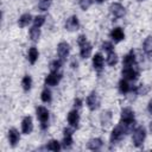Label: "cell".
I'll list each match as a JSON object with an SVG mask.
<instances>
[{
  "label": "cell",
  "mask_w": 152,
  "mask_h": 152,
  "mask_svg": "<svg viewBox=\"0 0 152 152\" xmlns=\"http://www.w3.org/2000/svg\"><path fill=\"white\" fill-rule=\"evenodd\" d=\"M36 112H37V118L42 124V128L45 129L46 126H48V121H49V112H48V109L45 107L39 106V107H37Z\"/></svg>",
  "instance_id": "4"
},
{
  "label": "cell",
  "mask_w": 152,
  "mask_h": 152,
  "mask_svg": "<svg viewBox=\"0 0 152 152\" xmlns=\"http://www.w3.org/2000/svg\"><path fill=\"white\" fill-rule=\"evenodd\" d=\"M28 61H30V63L31 64H34L36 63V61L38 59V50L36 49V48H31L30 50H28Z\"/></svg>",
  "instance_id": "23"
},
{
  "label": "cell",
  "mask_w": 152,
  "mask_h": 152,
  "mask_svg": "<svg viewBox=\"0 0 152 152\" xmlns=\"http://www.w3.org/2000/svg\"><path fill=\"white\" fill-rule=\"evenodd\" d=\"M125 133H126V132H125V129H124V127H122L121 125L116 126V127L112 131V134H110V142H112V144H115V142L120 141Z\"/></svg>",
  "instance_id": "5"
},
{
  "label": "cell",
  "mask_w": 152,
  "mask_h": 152,
  "mask_svg": "<svg viewBox=\"0 0 152 152\" xmlns=\"http://www.w3.org/2000/svg\"><path fill=\"white\" fill-rule=\"evenodd\" d=\"M78 26H80V23H78V19H77L76 15L70 17V18L66 19V21H65V28H66L68 31H75V30L78 28Z\"/></svg>",
  "instance_id": "12"
},
{
  "label": "cell",
  "mask_w": 152,
  "mask_h": 152,
  "mask_svg": "<svg viewBox=\"0 0 152 152\" xmlns=\"http://www.w3.org/2000/svg\"><path fill=\"white\" fill-rule=\"evenodd\" d=\"M94 2V0H80L78 1V4H80V7L82 8V10H88L90 6H91V4Z\"/></svg>",
  "instance_id": "31"
},
{
  "label": "cell",
  "mask_w": 152,
  "mask_h": 152,
  "mask_svg": "<svg viewBox=\"0 0 152 152\" xmlns=\"http://www.w3.org/2000/svg\"><path fill=\"white\" fill-rule=\"evenodd\" d=\"M109 10H110L112 14H113L115 18H121V17L125 15V7H124L121 4H119V2H113V4L110 5Z\"/></svg>",
  "instance_id": "8"
},
{
  "label": "cell",
  "mask_w": 152,
  "mask_h": 152,
  "mask_svg": "<svg viewBox=\"0 0 152 152\" xmlns=\"http://www.w3.org/2000/svg\"><path fill=\"white\" fill-rule=\"evenodd\" d=\"M21 86H23V88H24L25 91L30 90V89H31V86H32V80H31V77L27 76V75L24 76V77H23V81H21Z\"/></svg>",
  "instance_id": "25"
},
{
  "label": "cell",
  "mask_w": 152,
  "mask_h": 152,
  "mask_svg": "<svg viewBox=\"0 0 152 152\" xmlns=\"http://www.w3.org/2000/svg\"><path fill=\"white\" fill-rule=\"evenodd\" d=\"M72 144V131L70 128L64 129V138H63V147L69 148Z\"/></svg>",
  "instance_id": "13"
},
{
  "label": "cell",
  "mask_w": 152,
  "mask_h": 152,
  "mask_svg": "<svg viewBox=\"0 0 152 152\" xmlns=\"http://www.w3.org/2000/svg\"><path fill=\"white\" fill-rule=\"evenodd\" d=\"M102 147V140L100 138H95V139H91L89 142H88V148L91 150V151H97Z\"/></svg>",
  "instance_id": "19"
},
{
  "label": "cell",
  "mask_w": 152,
  "mask_h": 152,
  "mask_svg": "<svg viewBox=\"0 0 152 152\" xmlns=\"http://www.w3.org/2000/svg\"><path fill=\"white\" fill-rule=\"evenodd\" d=\"M119 90H120V93H122V94H127L129 90H132V88L129 87V84L127 83V80H121L120 82H119Z\"/></svg>",
  "instance_id": "22"
},
{
  "label": "cell",
  "mask_w": 152,
  "mask_h": 152,
  "mask_svg": "<svg viewBox=\"0 0 152 152\" xmlns=\"http://www.w3.org/2000/svg\"><path fill=\"white\" fill-rule=\"evenodd\" d=\"M99 104H100V101H99V97L96 95L95 91L90 93V95H88L87 97V106L90 110H95L99 108Z\"/></svg>",
  "instance_id": "7"
},
{
  "label": "cell",
  "mask_w": 152,
  "mask_h": 152,
  "mask_svg": "<svg viewBox=\"0 0 152 152\" xmlns=\"http://www.w3.org/2000/svg\"><path fill=\"white\" fill-rule=\"evenodd\" d=\"M93 66L97 71L102 70V68H103V57L100 53H95V56L93 57Z\"/></svg>",
  "instance_id": "17"
},
{
  "label": "cell",
  "mask_w": 152,
  "mask_h": 152,
  "mask_svg": "<svg viewBox=\"0 0 152 152\" xmlns=\"http://www.w3.org/2000/svg\"><path fill=\"white\" fill-rule=\"evenodd\" d=\"M30 21H31V15H30L28 13H25V14H23V15L19 18L18 24H19L20 27H25L26 25L30 24Z\"/></svg>",
  "instance_id": "24"
},
{
  "label": "cell",
  "mask_w": 152,
  "mask_h": 152,
  "mask_svg": "<svg viewBox=\"0 0 152 152\" xmlns=\"http://www.w3.org/2000/svg\"><path fill=\"white\" fill-rule=\"evenodd\" d=\"M122 76L125 80H129V81H134L138 78L139 72L134 69V66H126L122 69Z\"/></svg>",
  "instance_id": "6"
},
{
  "label": "cell",
  "mask_w": 152,
  "mask_h": 152,
  "mask_svg": "<svg viewBox=\"0 0 152 152\" xmlns=\"http://www.w3.org/2000/svg\"><path fill=\"white\" fill-rule=\"evenodd\" d=\"M147 109H148V112H150V113H152V100L150 101V103H148V107H147Z\"/></svg>",
  "instance_id": "36"
},
{
  "label": "cell",
  "mask_w": 152,
  "mask_h": 152,
  "mask_svg": "<svg viewBox=\"0 0 152 152\" xmlns=\"http://www.w3.org/2000/svg\"><path fill=\"white\" fill-rule=\"evenodd\" d=\"M150 129H151V132H152V122L150 124Z\"/></svg>",
  "instance_id": "38"
},
{
  "label": "cell",
  "mask_w": 152,
  "mask_h": 152,
  "mask_svg": "<svg viewBox=\"0 0 152 152\" xmlns=\"http://www.w3.org/2000/svg\"><path fill=\"white\" fill-rule=\"evenodd\" d=\"M42 101L43 102H50L51 101V91L46 88V89H44L43 91H42Z\"/></svg>",
  "instance_id": "30"
},
{
  "label": "cell",
  "mask_w": 152,
  "mask_h": 152,
  "mask_svg": "<svg viewBox=\"0 0 152 152\" xmlns=\"http://www.w3.org/2000/svg\"><path fill=\"white\" fill-rule=\"evenodd\" d=\"M39 36H40V30H39V27L33 26V27L30 30V37H31V39H32L33 42H36V40H38Z\"/></svg>",
  "instance_id": "27"
},
{
  "label": "cell",
  "mask_w": 152,
  "mask_h": 152,
  "mask_svg": "<svg viewBox=\"0 0 152 152\" xmlns=\"http://www.w3.org/2000/svg\"><path fill=\"white\" fill-rule=\"evenodd\" d=\"M61 61H53V62H51V64H50V70L51 71H58L59 70V68H61Z\"/></svg>",
  "instance_id": "33"
},
{
  "label": "cell",
  "mask_w": 152,
  "mask_h": 152,
  "mask_svg": "<svg viewBox=\"0 0 152 152\" xmlns=\"http://www.w3.org/2000/svg\"><path fill=\"white\" fill-rule=\"evenodd\" d=\"M8 139H10V142L12 146H15L17 142L19 141L20 139V135H19V132L15 129V128H11L8 131Z\"/></svg>",
  "instance_id": "18"
},
{
  "label": "cell",
  "mask_w": 152,
  "mask_h": 152,
  "mask_svg": "<svg viewBox=\"0 0 152 152\" xmlns=\"http://www.w3.org/2000/svg\"><path fill=\"white\" fill-rule=\"evenodd\" d=\"M144 51L148 56L152 55V36H148L144 42Z\"/></svg>",
  "instance_id": "21"
},
{
  "label": "cell",
  "mask_w": 152,
  "mask_h": 152,
  "mask_svg": "<svg viewBox=\"0 0 152 152\" xmlns=\"http://www.w3.org/2000/svg\"><path fill=\"white\" fill-rule=\"evenodd\" d=\"M95 1H96V2H99V4H101V2H103L104 0H95Z\"/></svg>",
  "instance_id": "37"
},
{
  "label": "cell",
  "mask_w": 152,
  "mask_h": 152,
  "mask_svg": "<svg viewBox=\"0 0 152 152\" xmlns=\"http://www.w3.org/2000/svg\"><path fill=\"white\" fill-rule=\"evenodd\" d=\"M74 103H75V107H77V108H78V107H81V103H82V101H81L80 99H76Z\"/></svg>",
  "instance_id": "35"
},
{
  "label": "cell",
  "mask_w": 152,
  "mask_h": 152,
  "mask_svg": "<svg viewBox=\"0 0 152 152\" xmlns=\"http://www.w3.org/2000/svg\"><path fill=\"white\" fill-rule=\"evenodd\" d=\"M44 21H45V17H43V15H38V17H36L34 18V26H37V27H40L43 24H44Z\"/></svg>",
  "instance_id": "32"
},
{
  "label": "cell",
  "mask_w": 152,
  "mask_h": 152,
  "mask_svg": "<svg viewBox=\"0 0 152 152\" xmlns=\"http://www.w3.org/2000/svg\"><path fill=\"white\" fill-rule=\"evenodd\" d=\"M112 122V114L110 112H103L101 114V124L103 127L109 126V124Z\"/></svg>",
  "instance_id": "20"
},
{
  "label": "cell",
  "mask_w": 152,
  "mask_h": 152,
  "mask_svg": "<svg viewBox=\"0 0 152 152\" xmlns=\"http://www.w3.org/2000/svg\"><path fill=\"white\" fill-rule=\"evenodd\" d=\"M145 137H146V132H145V128L144 127H137L133 132V144L137 146V147H140L145 140Z\"/></svg>",
  "instance_id": "3"
},
{
  "label": "cell",
  "mask_w": 152,
  "mask_h": 152,
  "mask_svg": "<svg viewBox=\"0 0 152 152\" xmlns=\"http://www.w3.org/2000/svg\"><path fill=\"white\" fill-rule=\"evenodd\" d=\"M122 64H124V68H126V66H133L135 64V56H134V52L133 51H129L124 57Z\"/></svg>",
  "instance_id": "16"
},
{
  "label": "cell",
  "mask_w": 152,
  "mask_h": 152,
  "mask_svg": "<svg viewBox=\"0 0 152 152\" xmlns=\"http://www.w3.org/2000/svg\"><path fill=\"white\" fill-rule=\"evenodd\" d=\"M46 148L50 150V151H55V152H58L61 150V145L57 140H50L49 144L46 145Z\"/></svg>",
  "instance_id": "26"
},
{
  "label": "cell",
  "mask_w": 152,
  "mask_h": 152,
  "mask_svg": "<svg viewBox=\"0 0 152 152\" xmlns=\"http://www.w3.org/2000/svg\"><path fill=\"white\" fill-rule=\"evenodd\" d=\"M51 2H52V0H39L38 8H39L40 11H46V10L51 6Z\"/></svg>",
  "instance_id": "29"
},
{
  "label": "cell",
  "mask_w": 152,
  "mask_h": 152,
  "mask_svg": "<svg viewBox=\"0 0 152 152\" xmlns=\"http://www.w3.org/2000/svg\"><path fill=\"white\" fill-rule=\"evenodd\" d=\"M135 124V120H134V113L131 108H124L121 110V126L124 127L125 132H129L132 131L133 126Z\"/></svg>",
  "instance_id": "1"
},
{
  "label": "cell",
  "mask_w": 152,
  "mask_h": 152,
  "mask_svg": "<svg viewBox=\"0 0 152 152\" xmlns=\"http://www.w3.org/2000/svg\"><path fill=\"white\" fill-rule=\"evenodd\" d=\"M68 122L72 126V127H76L78 126V122H80V115L77 113V110H71L69 114H68Z\"/></svg>",
  "instance_id": "15"
},
{
  "label": "cell",
  "mask_w": 152,
  "mask_h": 152,
  "mask_svg": "<svg viewBox=\"0 0 152 152\" xmlns=\"http://www.w3.org/2000/svg\"><path fill=\"white\" fill-rule=\"evenodd\" d=\"M118 62V56L114 51H110L108 52V56H107V63L108 65H115Z\"/></svg>",
  "instance_id": "28"
},
{
  "label": "cell",
  "mask_w": 152,
  "mask_h": 152,
  "mask_svg": "<svg viewBox=\"0 0 152 152\" xmlns=\"http://www.w3.org/2000/svg\"><path fill=\"white\" fill-rule=\"evenodd\" d=\"M57 53H58V56L62 61L65 59L68 53H69V44L65 43V42H61L57 46Z\"/></svg>",
  "instance_id": "10"
},
{
  "label": "cell",
  "mask_w": 152,
  "mask_h": 152,
  "mask_svg": "<svg viewBox=\"0 0 152 152\" xmlns=\"http://www.w3.org/2000/svg\"><path fill=\"white\" fill-rule=\"evenodd\" d=\"M78 45H80V55L82 58H88L91 53V45L88 43L87 38L84 36H80L78 40H77Z\"/></svg>",
  "instance_id": "2"
},
{
  "label": "cell",
  "mask_w": 152,
  "mask_h": 152,
  "mask_svg": "<svg viewBox=\"0 0 152 152\" xmlns=\"http://www.w3.org/2000/svg\"><path fill=\"white\" fill-rule=\"evenodd\" d=\"M102 49H103L104 51H107V52H110V51L114 50L113 44H112L110 42H103V44H102Z\"/></svg>",
  "instance_id": "34"
},
{
  "label": "cell",
  "mask_w": 152,
  "mask_h": 152,
  "mask_svg": "<svg viewBox=\"0 0 152 152\" xmlns=\"http://www.w3.org/2000/svg\"><path fill=\"white\" fill-rule=\"evenodd\" d=\"M110 38L114 40V42H121L124 38H125V34H124V31L120 28V27H115L110 31Z\"/></svg>",
  "instance_id": "14"
},
{
  "label": "cell",
  "mask_w": 152,
  "mask_h": 152,
  "mask_svg": "<svg viewBox=\"0 0 152 152\" xmlns=\"http://www.w3.org/2000/svg\"><path fill=\"white\" fill-rule=\"evenodd\" d=\"M61 77H62V75L58 74L57 71H51V72L46 76V78H45V84L53 87V86H56V84L59 82Z\"/></svg>",
  "instance_id": "9"
},
{
  "label": "cell",
  "mask_w": 152,
  "mask_h": 152,
  "mask_svg": "<svg viewBox=\"0 0 152 152\" xmlns=\"http://www.w3.org/2000/svg\"><path fill=\"white\" fill-rule=\"evenodd\" d=\"M33 128V124H32V119L31 116H25L21 121V131L24 134H28L32 132Z\"/></svg>",
  "instance_id": "11"
}]
</instances>
